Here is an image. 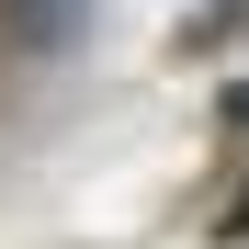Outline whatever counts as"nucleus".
<instances>
[{"label":"nucleus","mask_w":249,"mask_h":249,"mask_svg":"<svg viewBox=\"0 0 249 249\" xmlns=\"http://www.w3.org/2000/svg\"><path fill=\"white\" fill-rule=\"evenodd\" d=\"M227 124H249V79H238V91H227Z\"/></svg>","instance_id":"obj_1"}]
</instances>
